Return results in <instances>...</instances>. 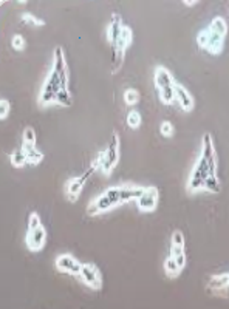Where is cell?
I'll return each mask as SVG.
<instances>
[{
	"label": "cell",
	"instance_id": "6da1fadb",
	"mask_svg": "<svg viewBox=\"0 0 229 309\" xmlns=\"http://www.w3.org/2000/svg\"><path fill=\"white\" fill-rule=\"evenodd\" d=\"M51 104H59L62 107L73 105V96L69 88V68H67L65 55L61 47L55 48L51 71L39 95L40 107H48Z\"/></svg>",
	"mask_w": 229,
	"mask_h": 309
},
{
	"label": "cell",
	"instance_id": "7a4b0ae2",
	"mask_svg": "<svg viewBox=\"0 0 229 309\" xmlns=\"http://www.w3.org/2000/svg\"><path fill=\"white\" fill-rule=\"evenodd\" d=\"M217 153H215L214 141L209 133H205L201 139V153L197 164L187 181V192L197 193L203 190L205 181L211 177H217Z\"/></svg>",
	"mask_w": 229,
	"mask_h": 309
},
{
	"label": "cell",
	"instance_id": "3957f363",
	"mask_svg": "<svg viewBox=\"0 0 229 309\" xmlns=\"http://www.w3.org/2000/svg\"><path fill=\"white\" fill-rule=\"evenodd\" d=\"M146 187L141 185H132V184H124V185H115L107 189L104 193H101L96 199H93L87 207V213L90 217L95 215L104 213L107 210H112L113 207L119 204H126L129 201H137Z\"/></svg>",
	"mask_w": 229,
	"mask_h": 309
},
{
	"label": "cell",
	"instance_id": "277c9868",
	"mask_svg": "<svg viewBox=\"0 0 229 309\" xmlns=\"http://www.w3.org/2000/svg\"><path fill=\"white\" fill-rule=\"evenodd\" d=\"M228 34V25L223 17H214L208 28L201 30L197 36V44L209 55L217 56L223 51L225 37Z\"/></svg>",
	"mask_w": 229,
	"mask_h": 309
},
{
	"label": "cell",
	"instance_id": "5b68a950",
	"mask_svg": "<svg viewBox=\"0 0 229 309\" xmlns=\"http://www.w3.org/2000/svg\"><path fill=\"white\" fill-rule=\"evenodd\" d=\"M153 80H155V87L158 90L159 99L163 104L169 105L175 101V80L170 74V71L163 65H158L155 71H153Z\"/></svg>",
	"mask_w": 229,
	"mask_h": 309
},
{
	"label": "cell",
	"instance_id": "8992f818",
	"mask_svg": "<svg viewBox=\"0 0 229 309\" xmlns=\"http://www.w3.org/2000/svg\"><path fill=\"white\" fill-rule=\"evenodd\" d=\"M133 40V31L130 26L124 25L123 31H121L119 37L115 40V42L110 45L112 47V73H116L121 65L124 62V56H126V50L129 48V45Z\"/></svg>",
	"mask_w": 229,
	"mask_h": 309
},
{
	"label": "cell",
	"instance_id": "52a82bcc",
	"mask_svg": "<svg viewBox=\"0 0 229 309\" xmlns=\"http://www.w3.org/2000/svg\"><path fill=\"white\" fill-rule=\"evenodd\" d=\"M119 147H121V144H119V136H118V133H116V131H113L112 141H110L109 147H107V149H105L104 152H101V153L96 156L98 161H99V170H101L102 173L109 175V173L116 167L118 161H119V155H121Z\"/></svg>",
	"mask_w": 229,
	"mask_h": 309
},
{
	"label": "cell",
	"instance_id": "ba28073f",
	"mask_svg": "<svg viewBox=\"0 0 229 309\" xmlns=\"http://www.w3.org/2000/svg\"><path fill=\"white\" fill-rule=\"evenodd\" d=\"M96 170H99V161H98V158L93 161L91 166L82 175H79V177H76V178H73V180H70L69 183H67V196H69V199L72 201V203H75V201L79 198L80 192L84 190L85 183L90 180V177Z\"/></svg>",
	"mask_w": 229,
	"mask_h": 309
},
{
	"label": "cell",
	"instance_id": "9c48e42d",
	"mask_svg": "<svg viewBox=\"0 0 229 309\" xmlns=\"http://www.w3.org/2000/svg\"><path fill=\"white\" fill-rule=\"evenodd\" d=\"M79 278L84 281V283L95 289V291H99L102 288V278H101V272L98 267L93 264V263H85L82 264V269H80V274H79Z\"/></svg>",
	"mask_w": 229,
	"mask_h": 309
},
{
	"label": "cell",
	"instance_id": "30bf717a",
	"mask_svg": "<svg viewBox=\"0 0 229 309\" xmlns=\"http://www.w3.org/2000/svg\"><path fill=\"white\" fill-rule=\"evenodd\" d=\"M159 201V190L155 185L146 187L143 195L137 199V206L141 212H153Z\"/></svg>",
	"mask_w": 229,
	"mask_h": 309
},
{
	"label": "cell",
	"instance_id": "8fae6325",
	"mask_svg": "<svg viewBox=\"0 0 229 309\" xmlns=\"http://www.w3.org/2000/svg\"><path fill=\"white\" fill-rule=\"evenodd\" d=\"M56 264V269L64 272V274H69V275H77L80 274V269H82V264H80L73 255L70 253H64V255H59L55 261Z\"/></svg>",
	"mask_w": 229,
	"mask_h": 309
},
{
	"label": "cell",
	"instance_id": "7c38bea8",
	"mask_svg": "<svg viewBox=\"0 0 229 309\" xmlns=\"http://www.w3.org/2000/svg\"><path fill=\"white\" fill-rule=\"evenodd\" d=\"M25 243H26V247H28L30 250H33V252L42 250L45 243H47V231H45V227L39 226L37 229H33V231L26 232Z\"/></svg>",
	"mask_w": 229,
	"mask_h": 309
},
{
	"label": "cell",
	"instance_id": "4fadbf2b",
	"mask_svg": "<svg viewBox=\"0 0 229 309\" xmlns=\"http://www.w3.org/2000/svg\"><path fill=\"white\" fill-rule=\"evenodd\" d=\"M175 101L178 102V105L181 107L186 113L192 112L194 105H195L194 98L191 96V93L187 91L183 85H180V84H177V87H175Z\"/></svg>",
	"mask_w": 229,
	"mask_h": 309
},
{
	"label": "cell",
	"instance_id": "5bb4252c",
	"mask_svg": "<svg viewBox=\"0 0 229 309\" xmlns=\"http://www.w3.org/2000/svg\"><path fill=\"white\" fill-rule=\"evenodd\" d=\"M22 150L25 152L26 159H28V164L30 166H37V164H40V161L44 159V153L39 152L36 149V145L33 147V145H23L22 144Z\"/></svg>",
	"mask_w": 229,
	"mask_h": 309
},
{
	"label": "cell",
	"instance_id": "9a60e30c",
	"mask_svg": "<svg viewBox=\"0 0 229 309\" xmlns=\"http://www.w3.org/2000/svg\"><path fill=\"white\" fill-rule=\"evenodd\" d=\"M169 257H172L175 261L178 263V266L181 267V269H184L186 266V250H184V246H172L170 245V255Z\"/></svg>",
	"mask_w": 229,
	"mask_h": 309
},
{
	"label": "cell",
	"instance_id": "2e32d148",
	"mask_svg": "<svg viewBox=\"0 0 229 309\" xmlns=\"http://www.w3.org/2000/svg\"><path fill=\"white\" fill-rule=\"evenodd\" d=\"M181 271H183V269H181V267L178 266V263L175 261L172 257H167V258L164 260V272H166L167 277L175 278V277H178V275H180Z\"/></svg>",
	"mask_w": 229,
	"mask_h": 309
},
{
	"label": "cell",
	"instance_id": "e0dca14e",
	"mask_svg": "<svg viewBox=\"0 0 229 309\" xmlns=\"http://www.w3.org/2000/svg\"><path fill=\"white\" fill-rule=\"evenodd\" d=\"M203 190H206L209 193H220L222 192V183L219 180V175L217 177H211L205 181Z\"/></svg>",
	"mask_w": 229,
	"mask_h": 309
},
{
	"label": "cell",
	"instance_id": "ac0fdd59",
	"mask_svg": "<svg viewBox=\"0 0 229 309\" xmlns=\"http://www.w3.org/2000/svg\"><path fill=\"white\" fill-rule=\"evenodd\" d=\"M9 159H11V164L14 167H23V166L28 164V159H26V155H25V152L22 149L12 152L9 155Z\"/></svg>",
	"mask_w": 229,
	"mask_h": 309
},
{
	"label": "cell",
	"instance_id": "d6986e66",
	"mask_svg": "<svg viewBox=\"0 0 229 309\" xmlns=\"http://www.w3.org/2000/svg\"><path fill=\"white\" fill-rule=\"evenodd\" d=\"M126 123H127V125H129L130 128H133V130L140 128V125H141V115H140L137 110H130V112L127 113Z\"/></svg>",
	"mask_w": 229,
	"mask_h": 309
},
{
	"label": "cell",
	"instance_id": "ffe728a7",
	"mask_svg": "<svg viewBox=\"0 0 229 309\" xmlns=\"http://www.w3.org/2000/svg\"><path fill=\"white\" fill-rule=\"evenodd\" d=\"M22 144L23 145H36V131L31 128V127H26L23 130V135H22Z\"/></svg>",
	"mask_w": 229,
	"mask_h": 309
},
{
	"label": "cell",
	"instance_id": "44dd1931",
	"mask_svg": "<svg viewBox=\"0 0 229 309\" xmlns=\"http://www.w3.org/2000/svg\"><path fill=\"white\" fill-rule=\"evenodd\" d=\"M124 101L127 105H135V104H138L140 101V93L138 90H135V88H127L124 91Z\"/></svg>",
	"mask_w": 229,
	"mask_h": 309
},
{
	"label": "cell",
	"instance_id": "7402d4cb",
	"mask_svg": "<svg viewBox=\"0 0 229 309\" xmlns=\"http://www.w3.org/2000/svg\"><path fill=\"white\" fill-rule=\"evenodd\" d=\"M22 22H26V23H31L33 26H44L45 22L42 19H37L36 16H33L31 12H23V14L20 16Z\"/></svg>",
	"mask_w": 229,
	"mask_h": 309
},
{
	"label": "cell",
	"instance_id": "603a6c76",
	"mask_svg": "<svg viewBox=\"0 0 229 309\" xmlns=\"http://www.w3.org/2000/svg\"><path fill=\"white\" fill-rule=\"evenodd\" d=\"M11 47L14 48V50H17V51L25 50V47H26V44H25V39H23L20 34H16L14 37L11 39Z\"/></svg>",
	"mask_w": 229,
	"mask_h": 309
},
{
	"label": "cell",
	"instance_id": "cb8c5ba5",
	"mask_svg": "<svg viewBox=\"0 0 229 309\" xmlns=\"http://www.w3.org/2000/svg\"><path fill=\"white\" fill-rule=\"evenodd\" d=\"M11 112V102L8 99L0 101V119H6V116Z\"/></svg>",
	"mask_w": 229,
	"mask_h": 309
},
{
	"label": "cell",
	"instance_id": "d4e9b609",
	"mask_svg": "<svg viewBox=\"0 0 229 309\" xmlns=\"http://www.w3.org/2000/svg\"><path fill=\"white\" fill-rule=\"evenodd\" d=\"M159 131L163 136L170 138L173 135V125L169 123V121H164V123H161V125H159Z\"/></svg>",
	"mask_w": 229,
	"mask_h": 309
},
{
	"label": "cell",
	"instance_id": "484cf974",
	"mask_svg": "<svg viewBox=\"0 0 229 309\" xmlns=\"http://www.w3.org/2000/svg\"><path fill=\"white\" fill-rule=\"evenodd\" d=\"M170 245L172 246H184V235L180 231H175L170 238Z\"/></svg>",
	"mask_w": 229,
	"mask_h": 309
},
{
	"label": "cell",
	"instance_id": "4316f807",
	"mask_svg": "<svg viewBox=\"0 0 229 309\" xmlns=\"http://www.w3.org/2000/svg\"><path fill=\"white\" fill-rule=\"evenodd\" d=\"M39 226H42V223H40L39 215H37L36 212H33V213L30 215V218H28V231L37 229Z\"/></svg>",
	"mask_w": 229,
	"mask_h": 309
},
{
	"label": "cell",
	"instance_id": "83f0119b",
	"mask_svg": "<svg viewBox=\"0 0 229 309\" xmlns=\"http://www.w3.org/2000/svg\"><path fill=\"white\" fill-rule=\"evenodd\" d=\"M211 294H214V295H220V297H226V299H229V286H225V288H222V289H217V291H209Z\"/></svg>",
	"mask_w": 229,
	"mask_h": 309
},
{
	"label": "cell",
	"instance_id": "f1b7e54d",
	"mask_svg": "<svg viewBox=\"0 0 229 309\" xmlns=\"http://www.w3.org/2000/svg\"><path fill=\"white\" fill-rule=\"evenodd\" d=\"M184 5H187V6H194V5H197L198 2H183Z\"/></svg>",
	"mask_w": 229,
	"mask_h": 309
}]
</instances>
